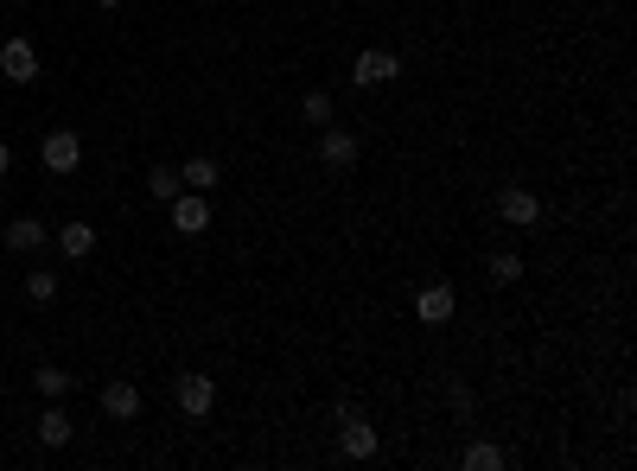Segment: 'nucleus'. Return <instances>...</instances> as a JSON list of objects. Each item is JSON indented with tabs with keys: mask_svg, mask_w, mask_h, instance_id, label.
<instances>
[{
	"mask_svg": "<svg viewBox=\"0 0 637 471\" xmlns=\"http://www.w3.org/2000/svg\"><path fill=\"white\" fill-rule=\"evenodd\" d=\"M338 452H344V459H357V465L376 459V427L357 408H338Z\"/></svg>",
	"mask_w": 637,
	"mask_h": 471,
	"instance_id": "f257e3e1",
	"label": "nucleus"
},
{
	"mask_svg": "<svg viewBox=\"0 0 637 471\" xmlns=\"http://www.w3.org/2000/svg\"><path fill=\"white\" fill-rule=\"evenodd\" d=\"M172 401H179V414L204 421V414H211V401H217V382H211V376H198V370H185L179 382H172Z\"/></svg>",
	"mask_w": 637,
	"mask_h": 471,
	"instance_id": "f03ea898",
	"label": "nucleus"
},
{
	"mask_svg": "<svg viewBox=\"0 0 637 471\" xmlns=\"http://www.w3.org/2000/svg\"><path fill=\"white\" fill-rule=\"evenodd\" d=\"M395 77H402V58H395V51H357V64H351L357 90H376V83H395Z\"/></svg>",
	"mask_w": 637,
	"mask_h": 471,
	"instance_id": "7ed1b4c3",
	"label": "nucleus"
},
{
	"mask_svg": "<svg viewBox=\"0 0 637 471\" xmlns=\"http://www.w3.org/2000/svg\"><path fill=\"white\" fill-rule=\"evenodd\" d=\"M497 217L516 223V230H536V223H542V198L523 191V185H510V191H497Z\"/></svg>",
	"mask_w": 637,
	"mask_h": 471,
	"instance_id": "20e7f679",
	"label": "nucleus"
},
{
	"mask_svg": "<svg viewBox=\"0 0 637 471\" xmlns=\"http://www.w3.org/2000/svg\"><path fill=\"white\" fill-rule=\"evenodd\" d=\"M166 211H172V230H179V236H204V230H211V204H204V191H179Z\"/></svg>",
	"mask_w": 637,
	"mask_h": 471,
	"instance_id": "39448f33",
	"label": "nucleus"
},
{
	"mask_svg": "<svg viewBox=\"0 0 637 471\" xmlns=\"http://www.w3.org/2000/svg\"><path fill=\"white\" fill-rule=\"evenodd\" d=\"M39 160H45V172H77V160H83V141L71 128H51L45 141H39Z\"/></svg>",
	"mask_w": 637,
	"mask_h": 471,
	"instance_id": "423d86ee",
	"label": "nucleus"
},
{
	"mask_svg": "<svg viewBox=\"0 0 637 471\" xmlns=\"http://www.w3.org/2000/svg\"><path fill=\"white\" fill-rule=\"evenodd\" d=\"M0 77H7V83H39V51H32V39H7V45H0Z\"/></svg>",
	"mask_w": 637,
	"mask_h": 471,
	"instance_id": "0eeeda50",
	"label": "nucleus"
},
{
	"mask_svg": "<svg viewBox=\"0 0 637 471\" xmlns=\"http://www.w3.org/2000/svg\"><path fill=\"white\" fill-rule=\"evenodd\" d=\"M319 160L332 166V172L357 166V134H351V128H332V121H325V128H319Z\"/></svg>",
	"mask_w": 637,
	"mask_h": 471,
	"instance_id": "6e6552de",
	"label": "nucleus"
},
{
	"mask_svg": "<svg viewBox=\"0 0 637 471\" xmlns=\"http://www.w3.org/2000/svg\"><path fill=\"white\" fill-rule=\"evenodd\" d=\"M0 236H7V249H13V255H32V249L45 242V223H39V217H13V223L0 217Z\"/></svg>",
	"mask_w": 637,
	"mask_h": 471,
	"instance_id": "1a4fd4ad",
	"label": "nucleus"
},
{
	"mask_svg": "<svg viewBox=\"0 0 637 471\" xmlns=\"http://www.w3.org/2000/svg\"><path fill=\"white\" fill-rule=\"evenodd\" d=\"M102 414H109V421H134V414H141V389H134V382H109V389H102Z\"/></svg>",
	"mask_w": 637,
	"mask_h": 471,
	"instance_id": "9d476101",
	"label": "nucleus"
},
{
	"mask_svg": "<svg viewBox=\"0 0 637 471\" xmlns=\"http://www.w3.org/2000/svg\"><path fill=\"white\" fill-rule=\"evenodd\" d=\"M453 287H421V300H415V319L421 325H446V319H453Z\"/></svg>",
	"mask_w": 637,
	"mask_h": 471,
	"instance_id": "9b49d317",
	"label": "nucleus"
},
{
	"mask_svg": "<svg viewBox=\"0 0 637 471\" xmlns=\"http://www.w3.org/2000/svg\"><path fill=\"white\" fill-rule=\"evenodd\" d=\"M459 465H466V471H504V465H510V452H504V446H491V440H472L466 452H459Z\"/></svg>",
	"mask_w": 637,
	"mask_h": 471,
	"instance_id": "f8f14e48",
	"label": "nucleus"
},
{
	"mask_svg": "<svg viewBox=\"0 0 637 471\" xmlns=\"http://www.w3.org/2000/svg\"><path fill=\"white\" fill-rule=\"evenodd\" d=\"M217 179H223V166H217V160H204V153L179 166V185H185V191H211Z\"/></svg>",
	"mask_w": 637,
	"mask_h": 471,
	"instance_id": "ddd939ff",
	"label": "nucleus"
},
{
	"mask_svg": "<svg viewBox=\"0 0 637 471\" xmlns=\"http://www.w3.org/2000/svg\"><path fill=\"white\" fill-rule=\"evenodd\" d=\"M58 249L71 255V261H83V255L96 249V223H64V230H58Z\"/></svg>",
	"mask_w": 637,
	"mask_h": 471,
	"instance_id": "4468645a",
	"label": "nucleus"
},
{
	"mask_svg": "<svg viewBox=\"0 0 637 471\" xmlns=\"http://www.w3.org/2000/svg\"><path fill=\"white\" fill-rule=\"evenodd\" d=\"M71 433H77V427H71V414H64L58 401H51V408L39 414V440H45V446H64V440H71Z\"/></svg>",
	"mask_w": 637,
	"mask_h": 471,
	"instance_id": "2eb2a0df",
	"label": "nucleus"
},
{
	"mask_svg": "<svg viewBox=\"0 0 637 471\" xmlns=\"http://www.w3.org/2000/svg\"><path fill=\"white\" fill-rule=\"evenodd\" d=\"M147 191H153L160 204H172V198L185 191V185H179V166H153V172H147Z\"/></svg>",
	"mask_w": 637,
	"mask_h": 471,
	"instance_id": "dca6fc26",
	"label": "nucleus"
},
{
	"mask_svg": "<svg viewBox=\"0 0 637 471\" xmlns=\"http://www.w3.org/2000/svg\"><path fill=\"white\" fill-rule=\"evenodd\" d=\"M32 382H39V395H45V401L71 395V370H58V363H39V376H32Z\"/></svg>",
	"mask_w": 637,
	"mask_h": 471,
	"instance_id": "f3484780",
	"label": "nucleus"
},
{
	"mask_svg": "<svg viewBox=\"0 0 637 471\" xmlns=\"http://www.w3.org/2000/svg\"><path fill=\"white\" fill-rule=\"evenodd\" d=\"M491 281H497V287L523 281V255H516V249H497V255H491Z\"/></svg>",
	"mask_w": 637,
	"mask_h": 471,
	"instance_id": "a211bd4d",
	"label": "nucleus"
},
{
	"mask_svg": "<svg viewBox=\"0 0 637 471\" xmlns=\"http://www.w3.org/2000/svg\"><path fill=\"white\" fill-rule=\"evenodd\" d=\"M300 121L325 128V121H332V96H325V90H306V96H300Z\"/></svg>",
	"mask_w": 637,
	"mask_h": 471,
	"instance_id": "6ab92c4d",
	"label": "nucleus"
},
{
	"mask_svg": "<svg viewBox=\"0 0 637 471\" xmlns=\"http://www.w3.org/2000/svg\"><path fill=\"white\" fill-rule=\"evenodd\" d=\"M51 293H58V274H45V268H32V274H26V300H39V306H45V300H51Z\"/></svg>",
	"mask_w": 637,
	"mask_h": 471,
	"instance_id": "aec40b11",
	"label": "nucleus"
},
{
	"mask_svg": "<svg viewBox=\"0 0 637 471\" xmlns=\"http://www.w3.org/2000/svg\"><path fill=\"white\" fill-rule=\"evenodd\" d=\"M446 401H453L459 421H472V389H466V382H446Z\"/></svg>",
	"mask_w": 637,
	"mask_h": 471,
	"instance_id": "412c9836",
	"label": "nucleus"
},
{
	"mask_svg": "<svg viewBox=\"0 0 637 471\" xmlns=\"http://www.w3.org/2000/svg\"><path fill=\"white\" fill-rule=\"evenodd\" d=\"M7 172H13V147L0 141V179H7Z\"/></svg>",
	"mask_w": 637,
	"mask_h": 471,
	"instance_id": "4be33fe9",
	"label": "nucleus"
},
{
	"mask_svg": "<svg viewBox=\"0 0 637 471\" xmlns=\"http://www.w3.org/2000/svg\"><path fill=\"white\" fill-rule=\"evenodd\" d=\"M96 7H109V13H115V7H122V0H96Z\"/></svg>",
	"mask_w": 637,
	"mask_h": 471,
	"instance_id": "5701e85b",
	"label": "nucleus"
}]
</instances>
